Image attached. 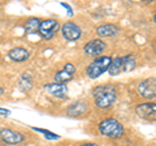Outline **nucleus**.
Wrapping results in <instances>:
<instances>
[{
	"instance_id": "obj_1",
	"label": "nucleus",
	"mask_w": 156,
	"mask_h": 146,
	"mask_svg": "<svg viewBox=\"0 0 156 146\" xmlns=\"http://www.w3.org/2000/svg\"><path fill=\"white\" fill-rule=\"evenodd\" d=\"M92 97L95 99V106L98 108L105 110L115 104L117 99V90L112 85H100L94 87Z\"/></svg>"
},
{
	"instance_id": "obj_2",
	"label": "nucleus",
	"mask_w": 156,
	"mask_h": 146,
	"mask_svg": "<svg viewBox=\"0 0 156 146\" xmlns=\"http://www.w3.org/2000/svg\"><path fill=\"white\" fill-rule=\"evenodd\" d=\"M98 129H99L100 134H103L104 137H108L112 140L121 138L125 133L124 125L121 124L119 120H116L113 118H108V119L101 120L99 123V125H98Z\"/></svg>"
},
{
	"instance_id": "obj_3",
	"label": "nucleus",
	"mask_w": 156,
	"mask_h": 146,
	"mask_svg": "<svg viewBox=\"0 0 156 146\" xmlns=\"http://www.w3.org/2000/svg\"><path fill=\"white\" fill-rule=\"evenodd\" d=\"M112 61V57L111 56H99L96 57V59L91 63V64H89V67L86 68V75L91 80H96L99 78V77L103 75V73H105L107 71H108L109 68V64Z\"/></svg>"
},
{
	"instance_id": "obj_4",
	"label": "nucleus",
	"mask_w": 156,
	"mask_h": 146,
	"mask_svg": "<svg viewBox=\"0 0 156 146\" xmlns=\"http://www.w3.org/2000/svg\"><path fill=\"white\" fill-rule=\"evenodd\" d=\"M136 91L142 98L154 99L156 97V78L155 77H150V78L140 81L138 86H136Z\"/></svg>"
},
{
	"instance_id": "obj_5",
	"label": "nucleus",
	"mask_w": 156,
	"mask_h": 146,
	"mask_svg": "<svg viewBox=\"0 0 156 146\" xmlns=\"http://www.w3.org/2000/svg\"><path fill=\"white\" fill-rule=\"evenodd\" d=\"M60 29V24H58L56 20H44V21H41V26H39V35H41L43 39L46 41H50L53 38L55 33L58 31Z\"/></svg>"
},
{
	"instance_id": "obj_6",
	"label": "nucleus",
	"mask_w": 156,
	"mask_h": 146,
	"mask_svg": "<svg viewBox=\"0 0 156 146\" xmlns=\"http://www.w3.org/2000/svg\"><path fill=\"white\" fill-rule=\"evenodd\" d=\"M61 34L64 39L68 42H76L82 37V30L77 24L68 21L61 26Z\"/></svg>"
},
{
	"instance_id": "obj_7",
	"label": "nucleus",
	"mask_w": 156,
	"mask_h": 146,
	"mask_svg": "<svg viewBox=\"0 0 156 146\" xmlns=\"http://www.w3.org/2000/svg\"><path fill=\"white\" fill-rule=\"evenodd\" d=\"M0 138L8 145H18L25 141V137H23L22 133L16 132V130L9 129V128L0 129Z\"/></svg>"
},
{
	"instance_id": "obj_8",
	"label": "nucleus",
	"mask_w": 156,
	"mask_h": 146,
	"mask_svg": "<svg viewBox=\"0 0 156 146\" xmlns=\"http://www.w3.org/2000/svg\"><path fill=\"white\" fill-rule=\"evenodd\" d=\"M105 48H107L105 43L101 39H99V38H96V39H92V41L86 43L85 47H83V52L87 56H98L99 57L100 53H103Z\"/></svg>"
},
{
	"instance_id": "obj_9",
	"label": "nucleus",
	"mask_w": 156,
	"mask_h": 146,
	"mask_svg": "<svg viewBox=\"0 0 156 146\" xmlns=\"http://www.w3.org/2000/svg\"><path fill=\"white\" fill-rule=\"evenodd\" d=\"M44 90L48 94H51L53 98H57V99H65L68 97V93H69L68 86L65 84H57V82L44 85Z\"/></svg>"
},
{
	"instance_id": "obj_10",
	"label": "nucleus",
	"mask_w": 156,
	"mask_h": 146,
	"mask_svg": "<svg viewBox=\"0 0 156 146\" xmlns=\"http://www.w3.org/2000/svg\"><path fill=\"white\" fill-rule=\"evenodd\" d=\"M135 114L139 116L140 119H146V120H151L155 119L156 115V104L147 102V103H140L135 107Z\"/></svg>"
},
{
	"instance_id": "obj_11",
	"label": "nucleus",
	"mask_w": 156,
	"mask_h": 146,
	"mask_svg": "<svg viewBox=\"0 0 156 146\" xmlns=\"http://www.w3.org/2000/svg\"><path fill=\"white\" fill-rule=\"evenodd\" d=\"M76 73V67L72 64V63H66L65 67L62 68L61 71L56 72L55 75V82L57 84H66L73 80V76Z\"/></svg>"
},
{
	"instance_id": "obj_12",
	"label": "nucleus",
	"mask_w": 156,
	"mask_h": 146,
	"mask_svg": "<svg viewBox=\"0 0 156 146\" xmlns=\"http://www.w3.org/2000/svg\"><path fill=\"white\" fill-rule=\"evenodd\" d=\"M89 110V103L86 100H77L73 104H70L66 110V114L72 116V118H78L87 112Z\"/></svg>"
},
{
	"instance_id": "obj_13",
	"label": "nucleus",
	"mask_w": 156,
	"mask_h": 146,
	"mask_svg": "<svg viewBox=\"0 0 156 146\" xmlns=\"http://www.w3.org/2000/svg\"><path fill=\"white\" fill-rule=\"evenodd\" d=\"M8 57L12 61L22 63V61H26L29 57H30V52L23 47H14V48H12V50H9Z\"/></svg>"
},
{
	"instance_id": "obj_14",
	"label": "nucleus",
	"mask_w": 156,
	"mask_h": 146,
	"mask_svg": "<svg viewBox=\"0 0 156 146\" xmlns=\"http://www.w3.org/2000/svg\"><path fill=\"white\" fill-rule=\"evenodd\" d=\"M119 33H120V27H117L113 24H105V25H100L96 27V34L100 38L115 37Z\"/></svg>"
},
{
	"instance_id": "obj_15",
	"label": "nucleus",
	"mask_w": 156,
	"mask_h": 146,
	"mask_svg": "<svg viewBox=\"0 0 156 146\" xmlns=\"http://www.w3.org/2000/svg\"><path fill=\"white\" fill-rule=\"evenodd\" d=\"M111 76H119L120 73H122V59L120 56H116V57H112V61L109 64L108 71Z\"/></svg>"
},
{
	"instance_id": "obj_16",
	"label": "nucleus",
	"mask_w": 156,
	"mask_h": 146,
	"mask_svg": "<svg viewBox=\"0 0 156 146\" xmlns=\"http://www.w3.org/2000/svg\"><path fill=\"white\" fill-rule=\"evenodd\" d=\"M122 59V72H131L135 69L136 67V59L133 53H129V55L121 56Z\"/></svg>"
},
{
	"instance_id": "obj_17",
	"label": "nucleus",
	"mask_w": 156,
	"mask_h": 146,
	"mask_svg": "<svg viewBox=\"0 0 156 146\" xmlns=\"http://www.w3.org/2000/svg\"><path fill=\"white\" fill-rule=\"evenodd\" d=\"M39 26H41V20L37 17H30L25 24V31L26 34H35L39 31Z\"/></svg>"
},
{
	"instance_id": "obj_18",
	"label": "nucleus",
	"mask_w": 156,
	"mask_h": 146,
	"mask_svg": "<svg viewBox=\"0 0 156 146\" xmlns=\"http://www.w3.org/2000/svg\"><path fill=\"white\" fill-rule=\"evenodd\" d=\"M18 87H20V90H22V91H29L33 87V78L29 73H23L22 75L21 80L18 82Z\"/></svg>"
},
{
	"instance_id": "obj_19",
	"label": "nucleus",
	"mask_w": 156,
	"mask_h": 146,
	"mask_svg": "<svg viewBox=\"0 0 156 146\" xmlns=\"http://www.w3.org/2000/svg\"><path fill=\"white\" fill-rule=\"evenodd\" d=\"M33 130H35L38 133H42L44 136L46 140H51V141H56V140H60V136L51 132V130H47V129H43V128H37V126H31Z\"/></svg>"
},
{
	"instance_id": "obj_20",
	"label": "nucleus",
	"mask_w": 156,
	"mask_h": 146,
	"mask_svg": "<svg viewBox=\"0 0 156 146\" xmlns=\"http://www.w3.org/2000/svg\"><path fill=\"white\" fill-rule=\"evenodd\" d=\"M60 5H61V7H64L66 11H68L66 13L69 14V17H73V14H74V13H73V9H72V7L69 5V4H66V3H60Z\"/></svg>"
},
{
	"instance_id": "obj_21",
	"label": "nucleus",
	"mask_w": 156,
	"mask_h": 146,
	"mask_svg": "<svg viewBox=\"0 0 156 146\" xmlns=\"http://www.w3.org/2000/svg\"><path fill=\"white\" fill-rule=\"evenodd\" d=\"M12 111L8 110V108H3V107H0V116H4V118H8V116H11Z\"/></svg>"
},
{
	"instance_id": "obj_22",
	"label": "nucleus",
	"mask_w": 156,
	"mask_h": 146,
	"mask_svg": "<svg viewBox=\"0 0 156 146\" xmlns=\"http://www.w3.org/2000/svg\"><path fill=\"white\" fill-rule=\"evenodd\" d=\"M80 146H99V145L95 144V142H86V144H82Z\"/></svg>"
},
{
	"instance_id": "obj_23",
	"label": "nucleus",
	"mask_w": 156,
	"mask_h": 146,
	"mask_svg": "<svg viewBox=\"0 0 156 146\" xmlns=\"http://www.w3.org/2000/svg\"><path fill=\"white\" fill-rule=\"evenodd\" d=\"M4 94V89H3V87H0V97H2Z\"/></svg>"
}]
</instances>
